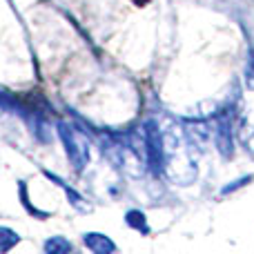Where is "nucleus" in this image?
Segmentation results:
<instances>
[{
	"label": "nucleus",
	"mask_w": 254,
	"mask_h": 254,
	"mask_svg": "<svg viewBox=\"0 0 254 254\" xmlns=\"http://www.w3.org/2000/svg\"><path fill=\"white\" fill-rule=\"evenodd\" d=\"M161 127V125H158ZM163 140V174L179 185H190L196 179V147L188 127L179 121H170L167 127H161Z\"/></svg>",
	"instance_id": "obj_1"
},
{
	"label": "nucleus",
	"mask_w": 254,
	"mask_h": 254,
	"mask_svg": "<svg viewBox=\"0 0 254 254\" xmlns=\"http://www.w3.org/2000/svg\"><path fill=\"white\" fill-rule=\"evenodd\" d=\"M105 156L112 158L114 167L125 170L131 176H140L145 172V143L143 136L136 138L131 134L105 136Z\"/></svg>",
	"instance_id": "obj_2"
},
{
	"label": "nucleus",
	"mask_w": 254,
	"mask_h": 254,
	"mask_svg": "<svg viewBox=\"0 0 254 254\" xmlns=\"http://www.w3.org/2000/svg\"><path fill=\"white\" fill-rule=\"evenodd\" d=\"M56 129L63 140V147H65V154L69 158L71 167L76 172H83L89 163V152H92V143H89L87 134L83 129H78L76 125L65 123V121H61L56 125Z\"/></svg>",
	"instance_id": "obj_3"
},
{
	"label": "nucleus",
	"mask_w": 254,
	"mask_h": 254,
	"mask_svg": "<svg viewBox=\"0 0 254 254\" xmlns=\"http://www.w3.org/2000/svg\"><path fill=\"white\" fill-rule=\"evenodd\" d=\"M85 246L96 254H110V252L116 250V246L105 237V234H96V232L85 234Z\"/></svg>",
	"instance_id": "obj_4"
},
{
	"label": "nucleus",
	"mask_w": 254,
	"mask_h": 254,
	"mask_svg": "<svg viewBox=\"0 0 254 254\" xmlns=\"http://www.w3.org/2000/svg\"><path fill=\"white\" fill-rule=\"evenodd\" d=\"M20 241V237H18L13 230H9V228H0V252H7V250H11L16 243Z\"/></svg>",
	"instance_id": "obj_5"
},
{
	"label": "nucleus",
	"mask_w": 254,
	"mask_h": 254,
	"mask_svg": "<svg viewBox=\"0 0 254 254\" xmlns=\"http://www.w3.org/2000/svg\"><path fill=\"white\" fill-rule=\"evenodd\" d=\"M71 250V246L65 241L63 237H54V239H49L47 243H45V252H49V254H56V252H69Z\"/></svg>",
	"instance_id": "obj_6"
},
{
	"label": "nucleus",
	"mask_w": 254,
	"mask_h": 254,
	"mask_svg": "<svg viewBox=\"0 0 254 254\" xmlns=\"http://www.w3.org/2000/svg\"><path fill=\"white\" fill-rule=\"evenodd\" d=\"M127 225H129V228L140 230V232H147V223H145V216H143V212H138V210L127 212Z\"/></svg>",
	"instance_id": "obj_7"
},
{
	"label": "nucleus",
	"mask_w": 254,
	"mask_h": 254,
	"mask_svg": "<svg viewBox=\"0 0 254 254\" xmlns=\"http://www.w3.org/2000/svg\"><path fill=\"white\" fill-rule=\"evenodd\" d=\"M248 85L254 89V52L250 56V65H248Z\"/></svg>",
	"instance_id": "obj_8"
}]
</instances>
